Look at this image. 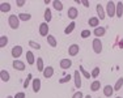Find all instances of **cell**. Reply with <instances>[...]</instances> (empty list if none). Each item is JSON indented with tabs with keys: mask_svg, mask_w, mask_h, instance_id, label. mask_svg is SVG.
Masks as SVG:
<instances>
[{
	"mask_svg": "<svg viewBox=\"0 0 123 98\" xmlns=\"http://www.w3.org/2000/svg\"><path fill=\"white\" fill-rule=\"evenodd\" d=\"M99 89H101V81H98V80L92 81V84H90V90L92 92H98Z\"/></svg>",
	"mask_w": 123,
	"mask_h": 98,
	"instance_id": "obj_21",
	"label": "cell"
},
{
	"mask_svg": "<svg viewBox=\"0 0 123 98\" xmlns=\"http://www.w3.org/2000/svg\"><path fill=\"white\" fill-rule=\"evenodd\" d=\"M99 73H101V69H99V67H94L92 69V72H90V75H92L93 79H97V77L99 76Z\"/></svg>",
	"mask_w": 123,
	"mask_h": 98,
	"instance_id": "obj_31",
	"label": "cell"
},
{
	"mask_svg": "<svg viewBox=\"0 0 123 98\" xmlns=\"http://www.w3.org/2000/svg\"><path fill=\"white\" fill-rule=\"evenodd\" d=\"M29 46H30L33 50H41V45L36 41H29Z\"/></svg>",
	"mask_w": 123,
	"mask_h": 98,
	"instance_id": "obj_32",
	"label": "cell"
},
{
	"mask_svg": "<svg viewBox=\"0 0 123 98\" xmlns=\"http://www.w3.org/2000/svg\"><path fill=\"white\" fill-rule=\"evenodd\" d=\"M88 25H89L90 28H98L99 26V18L98 17H90L89 20H88Z\"/></svg>",
	"mask_w": 123,
	"mask_h": 98,
	"instance_id": "obj_15",
	"label": "cell"
},
{
	"mask_svg": "<svg viewBox=\"0 0 123 98\" xmlns=\"http://www.w3.org/2000/svg\"><path fill=\"white\" fill-rule=\"evenodd\" d=\"M36 65H37L38 72H42V73H43V71H45L46 67H45V63H43V59H42V58H38V59H37Z\"/></svg>",
	"mask_w": 123,
	"mask_h": 98,
	"instance_id": "obj_18",
	"label": "cell"
},
{
	"mask_svg": "<svg viewBox=\"0 0 123 98\" xmlns=\"http://www.w3.org/2000/svg\"><path fill=\"white\" fill-rule=\"evenodd\" d=\"M81 4H83L85 8H88V7H89V1H88V0H83V1H81Z\"/></svg>",
	"mask_w": 123,
	"mask_h": 98,
	"instance_id": "obj_39",
	"label": "cell"
},
{
	"mask_svg": "<svg viewBox=\"0 0 123 98\" xmlns=\"http://www.w3.org/2000/svg\"><path fill=\"white\" fill-rule=\"evenodd\" d=\"M71 75H67V76H64L63 79H59V84H66V82H68V81H71Z\"/></svg>",
	"mask_w": 123,
	"mask_h": 98,
	"instance_id": "obj_34",
	"label": "cell"
},
{
	"mask_svg": "<svg viewBox=\"0 0 123 98\" xmlns=\"http://www.w3.org/2000/svg\"><path fill=\"white\" fill-rule=\"evenodd\" d=\"M0 79H1L3 82H8V81H9V79H11L9 72H8L7 69H1V71H0Z\"/></svg>",
	"mask_w": 123,
	"mask_h": 98,
	"instance_id": "obj_16",
	"label": "cell"
},
{
	"mask_svg": "<svg viewBox=\"0 0 123 98\" xmlns=\"http://www.w3.org/2000/svg\"><path fill=\"white\" fill-rule=\"evenodd\" d=\"M105 11H106V16H109L110 18H113L114 16H117V3H114V1H107Z\"/></svg>",
	"mask_w": 123,
	"mask_h": 98,
	"instance_id": "obj_2",
	"label": "cell"
},
{
	"mask_svg": "<svg viewBox=\"0 0 123 98\" xmlns=\"http://www.w3.org/2000/svg\"><path fill=\"white\" fill-rule=\"evenodd\" d=\"M80 35H81V38H83V39L89 38V37H90V30H89V29H84V30L81 31Z\"/></svg>",
	"mask_w": 123,
	"mask_h": 98,
	"instance_id": "obj_33",
	"label": "cell"
},
{
	"mask_svg": "<svg viewBox=\"0 0 123 98\" xmlns=\"http://www.w3.org/2000/svg\"><path fill=\"white\" fill-rule=\"evenodd\" d=\"M67 16H68V18H71L72 21H74V20L77 18V16H79V9L76 7H69L68 12H67Z\"/></svg>",
	"mask_w": 123,
	"mask_h": 98,
	"instance_id": "obj_9",
	"label": "cell"
},
{
	"mask_svg": "<svg viewBox=\"0 0 123 98\" xmlns=\"http://www.w3.org/2000/svg\"><path fill=\"white\" fill-rule=\"evenodd\" d=\"M43 18H45V22H47V24L52 20V13H51V9H50V8H46V9H45Z\"/></svg>",
	"mask_w": 123,
	"mask_h": 98,
	"instance_id": "obj_19",
	"label": "cell"
},
{
	"mask_svg": "<svg viewBox=\"0 0 123 98\" xmlns=\"http://www.w3.org/2000/svg\"><path fill=\"white\" fill-rule=\"evenodd\" d=\"M11 9H12V8H11V4H9V3H5V1H3L1 4H0V12H1V13L9 12Z\"/></svg>",
	"mask_w": 123,
	"mask_h": 98,
	"instance_id": "obj_23",
	"label": "cell"
},
{
	"mask_svg": "<svg viewBox=\"0 0 123 98\" xmlns=\"http://www.w3.org/2000/svg\"><path fill=\"white\" fill-rule=\"evenodd\" d=\"M114 98H122V97H114Z\"/></svg>",
	"mask_w": 123,
	"mask_h": 98,
	"instance_id": "obj_43",
	"label": "cell"
},
{
	"mask_svg": "<svg viewBox=\"0 0 123 98\" xmlns=\"http://www.w3.org/2000/svg\"><path fill=\"white\" fill-rule=\"evenodd\" d=\"M7 98H14V96H7Z\"/></svg>",
	"mask_w": 123,
	"mask_h": 98,
	"instance_id": "obj_41",
	"label": "cell"
},
{
	"mask_svg": "<svg viewBox=\"0 0 123 98\" xmlns=\"http://www.w3.org/2000/svg\"><path fill=\"white\" fill-rule=\"evenodd\" d=\"M47 43H49V46H51V47H56L58 46V42H56V38H55L52 34H49V37H47Z\"/></svg>",
	"mask_w": 123,
	"mask_h": 98,
	"instance_id": "obj_20",
	"label": "cell"
},
{
	"mask_svg": "<svg viewBox=\"0 0 123 98\" xmlns=\"http://www.w3.org/2000/svg\"><path fill=\"white\" fill-rule=\"evenodd\" d=\"M74 81H75V88L80 89L81 85H83V80H81V73L79 69L75 71V73H74Z\"/></svg>",
	"mask_w": 123,
	"mask_h": 98,
	"instance_id": "obj_5",
	"label": "cell"
},
{
	"mask_svg": "<svg viewBox=\"0 0 123 98\" xmlns=\"http://www.w3.org/2000/svg\"><path fill=\"white\" fill-rule=\"evenodd\" d=\"M102 92H104V96L105 97H111L114 93V86L111 85H105L104 89H102Z\"/></svg>",
	"mask_w": 123,
	"mask_h": 98,
	"instance_id": "obj_14",
	"label": "cell"
},
{
	"mask_svg": "<svg viewBox=\"0 0 123 98\" xmlns=\"http://www.w3.org/2000/svg\"><path fill=\"white\" fill-rule=\"evenodd\" d=\"M75 28H76V24H75V21H72L71 24L68 25V26L64 29V33H66V34H71L72 31L75 30Z\"/></svg>",
	"mask_w": 123,
	"mask_h": 98,
	"instance_id": "obj_28",
	"label": "cell"
},
{
	"mask_svg": "<svg viewBox=\"0 0 123 98\" xmlns=\"http://www.w3.org/2000/svg\"><path fill=\"white\" fill-rule=\"evenodd\" d=\"M92 47H93V51H94L96 54H101L102 52V48H104L102 41L99 38H94L92 41Z\"/></svg>",
	"mask_w": 123,
	"mask_h": 98,
	"instance_id": "obj_3",
	"label": "cell"
},
{
	"mask_svg": "<svg viewBox=\"0 0 123 98\" xmlns=\"http://www.w3.org/2000/svg\"><path fill=\"white\" fill-rule=\"evenodd\" d=\"M25 4H26L25 0H16V5H17V7H24Z\"/></svg>",
	"mask_w": 123,
	"mask_h": 98,
	"instance_id": "obj_37",
	"label": "cell"
},
{
	"mask_svg": "<svg viewBox=\"0 0 123 98\" xmlns=\"http://www.w3.org/2000/svg\"><path fill=\"white\" fill-rule=\"evenodd\" d=\"M79 52H80V46L76 45V43H74V45H71L68 47V55L69 56H76Z\"/></svg>",
	"mask_w": 123,
	"mask_h": 98,
	"instance_id": "obj_10",
	"label": "cell"
},
{
	"mask_svg": "<svg viewBox=\"0 0 123 98\" xmlns=\"http://www.w3.org/2000/svg\"><path fill=\"white\" fill-rule=\"evenodd\" d=\"M54 76V67L52 65H47V67L45 68V71H43V77L45 79H51V77Z\"/></svg>",
	"mask_w": 123,
	"mask_h": 98,
	"instance_id": "obj_12",
	"label": "cell"
},
{
	"mask_svg": "<svg viewBox=\"0 0 123 98\" xmlns=\"http://www.w3.org/2000/svg\"><path fill=\"white\" fill-rule=\"evenodd\" d=\"M122 86H123V77H119V79L117 80L115 85H114V92L121 90V89H122Z\"/></svg>",
	"mask_w": 123,
	"mask_h": 98,
	"instance_id": "obj_26",
	"label": "cell"
},
{
	"mask_svg": "<svg viewBox=\"0 0 123 98\" xmlns=\"http://www.w3.org/2000/svg\"><path fill=\"white\" fill-rule=\"evenodd\" d=\"M122 16H123V3L118 1L117 3V17L122 18Z\"/></svg>",
	"mask_w": 123,
	"mask_h": 98,
	"instance_id": "obj_25",
	"label": "cell"
},
{
	"mask_svg": "<svg viewBox=\"0 0 123 98\" xmlns=\"http://www.w3.org/2000/svg\"><path fill=\"white\" fill-rule=\"evenodd\" d=\"M84 98H92V97H90V96H85V97H84Z\"/></svg>",
	"mask_w": 123,
	"mask_h": 98,
	"instance_id": "obj_42",
	"label": "cell"
},
{
	"mask_svg": "<svg viewBox=\"0 0 123 98\" xmlns=\"http://www.w3.org/2000/svg\"><path fill=\"white\" fill-rule=\"evenodd\" d=\"M72 98H84L83 92H75L74 96H72Z\"/></svg>",
	"mask_w": 123,
	"mask_h": 98,
	"instance_id": "obj_36",
	"label": "cell"
},
{
	"mask_svg": "<svg viewBox=\"0 0 123 98\" xmlns=\"http://www.w3.org/2000/svg\"><path fill=\"white\" fill-rule=\"evenodd\" d=\"M8 25L12 30H17L20 28V18H18V14H11L8 17Z\"/></svg>",
	"mask_w": 123,
	"mask_h": 98,
	"instance_id": "obj_1",
	"label": "cell"
},
{
	"mask_svg": "<svg viewBox=\"0 0 123 98\" xmlns=\"http://www.w3.org/2000/svg\"><path fill=\"white\" fill-rule=\"evenodd\" d=\"M12 67L14 68L16 71H20V72H22V71H25V68H26V64L22 60H13V63H12Z\"/></svg>",
	"mask_w": 123,
	"mask_h": 98,
	"instance_id": "obj_7",
	"label": "cell"
},
{
	"mask_svg": "<svg viewBox=\"0 0 123 98\" xmlns=\"http://www.w3.org/2000/svg\"><path fill=\"white\" fill-rule=\"evenodd\" d=\"M52 7H54V9H56L58 12H62L63 11V3L59 1V0H52Z\"/></svg>",
	"mask_w": 123,
	"mask_h": 98,
	"instance_id": "obj_24",
	"label": "cell"
},
{
	"mask_svg": "<svg viewBox=\"0 0 123 98\" xmlns=\"http://www.w3.org/2000/svg\"><path fill=\"white\" fill-rule=\"evenodd\" d=\"M41 90V79H33V92L38 93Z\"/></svg>",
	"mask_w": 123,
	"mask_h": 98,
	"instance_id": "obj_22",
	"label": "cell"
},
{
	"mask_svg": "<svg viewBox=\"0 0 123 98\" xmlns=\"http://www.w3.org/2000/svg\"><path fill=\"white\" fill-rule=\"evenodd\" d=\"M38 30H39V35L41 37H46V38L49 37V24L47 22H42V24H39Z\"/></svg>",
	"mask_w": 123,
	"mask_h": 98,
	"instance_id": "obj_6",
	"label": "cell"
},
{
	"mask_svg": "<svg viewBox=\"0 0 123 98\" xmlns=\"http://www.w3.org/2000/svg\"><path fill=\"white\" fill-rule=\"evenodd\" d=\"M8 45V37L7 35H1L0 37V48H4Z\"/></svg>",
	"mask_w": 123,
	"mask_h": 98,
	"instance_id": "obj_30",
	"label": "cell"
},
{
	"mask_svg": "<svg viewBox=\"0 0 123 98\" xmlns=\"http://www.w3.org/2000/svg\"><path fill=\"white\" fill-rule=\"evenodd\" d=\"M26 60H28V64L29 65H33L34 63L37 62L36 56H34V54L31 52V51H28V52H26Z\"/></svg>",
	"mask_w": 123,
	"mask_h": 98,
	"instance_id": "obj_17",
	"label": "cell"
},
{
	"mask_svg": "<svg viewBox=\"0 0 123 98\" xmlns=\"http://www.w3.org/2000/svg\"><path fill=\"white\" fill-rule=\"evenodd\" d=\"M96 11H97V17L99 20H105V17H106V11H105V8L102 7V4H98L96 5Z\"/></svg>",
	"mask_w": 123,
	"mask_h": 98,
	"instance_id": "obj_8",
	"label": "cell"
},
{
	"mask_svg": "<svg viewBox=\"0 0 123 98\" xmlns=\"http://www.w3.org/2000/svg\"><path fill=\"white\" fill-rule=\"evenodd\" d=\"M119 47H121V48H123V38L121 39V41H119Z\"/></svg>",
	"mask_w": 123,
	"mask_h": 98,
	"instance_id": "obj_40",
	"label": "cell"
},
{
	"mask_svg": "<svg viewBox=\"0 0 123 98\" xmlns=\"http://www.w3.org/2000/svg\"><path fill=\"white\" fill-rule=\"evenodd\" d=\"M30 80H31V75L29 73L28 77H26V80H25V82H24V89H26V88L29 86V82H30Z\"/></svg>",
	"mask_w": 123,
	"mask_h": 98,
	"instance_id": "obj_35",
	"label": "cell"
},
{
	"mask_svg": "<svg viewBox=\"0 0 123 98\" xmlns=\"http://www.w3.org/2000/svg\"><path fill=\"white\" fill-rule=\"evenodd\" d=\"M22 46H20V45H16V46H13L12 47V51H11V55H12V58L14 60H17L20 56L22 55Z\"/></svg>",
	"mask_w": 123,
	"mask_h": 98,
	"instance_id": "obj_4",
	"label": "cell"
},
{
	"mask_svg": "<svg viewBox=\"0 0 123 98\" xmlns=\"http://www.w3.org/2000/svg\"><path fill=\"white\" fill-rule=\"evenodd\" d=\"M18 18H20V21H29L31 18V14L30 13H18Z\"/></svg>",
	"mask_w": 123,
	"mask_h": 98,
	"instance_id": "obj_29",
	"label": "cell"
},
{
	"mask_svg": "<svg viewBox=\"0 0 123 98\" xmlns=\"http://www.w3.org/2000/svg\"><path fill=\"white\" fill-rule=\"evenodd\" d=\"M14 98H25V93L24 92H18V93L14 94Z\"/></svg>",
	"mask_w": 123,
	"mask_h": 98,
	"instance_id": "obj_38",
	"label": "cell"
},
{
	"mask_svg": "<svg viewBox=\"0 0 123 98\" xmlns=\"http://www.w3.org/2000/svg\"><path fill=\"white\" fill-rule=\"evenodd\" d=\"M79 71H80V73L83 75L85 79H90V77H92V75H90L89 72H88L85 68H84V65H80V67H79Z\"/></svg>",
	"mask_w": 123,
	"mask_h": 98,
	"instance_id": "obj_27",
	"label": "cell"
},
{
	"mask_svg": "<svg viewBox=\"0 0 123 98\" xmlns=\"http://www.w3.org/2000/svg\"><path fill=\"white\" fill-rule=\"evenodd\" d=\"M59 67L62 69H69L72 67V60L71 59H62L59 62Z\"/></svg>",
	"mask_w": 123,
	"mask_h": 98,
	"instance_id": "obj_11",
	"label": "cell"
},
{
	"mask_svg": "<svg viewBox=\"0 0 123 98\" xmlns=\"http://www.w3.org/2000/svg\"><path fill=\"white\" fill-rule=\"evenodd\" d=\"M93 34L96 35V38L104 37L105 34H106V28H104V26H98V28H96L94 30H93Z\"/></svg>",
	"mask_w": 123,
	"mask_h": 98,
	"instance_id": "obj_13",
	"label": "cell"
}]
</instances>
